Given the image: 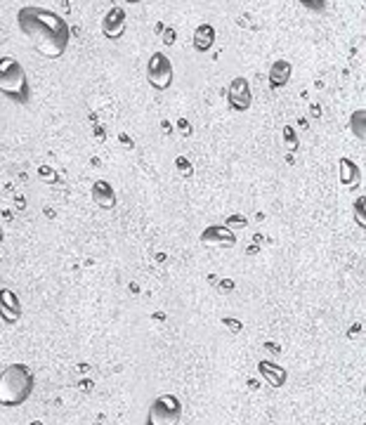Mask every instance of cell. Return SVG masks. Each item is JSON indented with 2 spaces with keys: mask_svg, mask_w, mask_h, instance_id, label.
<instances>
[{
  "mask_svg": "<svg viewBox=\"0 0 366 425\" xmlns=\"http://www.w3.org/2000/svg\"><path fill=\"white\" fill-rule=\"evenodd\" d=\"M17 26L33 50L48 60H60L67 53L71 41V28L67 19L55 10L38 5H26L17 12Z\"/></svg>",
  "mask_w": 366,
  "mask_h": 425,
  "instance_id": "6da1fadb",
  "label": "cell"
},
{
  "mask_svg": "<svg viewBox=\"0 0 366 425\" xmlns=\"http://www.w3.org/2000/svg\"><path fill=\"white\" fill-rule=\"evenodd\" d=\"M36 376L26 364H10L0 373V407H21L33 394Z\"/></svg>",
  "mask_w": 366,
  "mask_h": 425,
  "instance_id": "7a4b0ae2",
  "label": "cell"
},
{
  "mask_svg": "<svg viewBox=\"0 0 366 425\" xmlns=\"http://www.w3.org/2000/svg\"><path fill=\"white\" fill-rule=\"evenodd\" d=\"M0 92L17 104L31 102V85H28L26 69L14 57H0Z\"/></svg>",
  "mask_w": 366,
  "mask_h": 425,
  "instance_id": "3957f363",
  "label": "cell"
},
{
  "mask_svg": "<svg viewBox=\"0 0 366 425\" xmlns=\"http://www.w3.org/2000/svg\"><path fill=\"white\" fill-rule=\"evenodd\" d=\"M182 399L178 394H158L146 411V425H180Z\"/></svg>",
  "mask_w": 366,
  "mask_h": 425,
  "instance_id": "277c9868",
  "label": "cell"
},
{
  "mask_svg": "<svg viewBox=\"0 0 366 425\" xmlns=\"http://www.w3.org/2000/svg\"><path fill=\"white\" fill-rule=\"evenodd\" d=\"M146 80L154 90H168L173 85V64L163 53H154L146 62Z\"/></svg>",
  "mask_w": 366,
  "mask_h": 425,
  "instance_id": "5b68a950",
  "label": "cell"
},
{
  "mask_svg": "<svg viewBox=\"0 0 366 425\" xmlns=\"http://www.w3.org/2000/svg\"><path fill=\"white\" fill-rule=\"evenodd\" d=\"M227 99H230V107L239 114H244L251 109L253 92H251V85H248V80L244 76L232 78L230 90H227Z\"/></svg>",
  "mask_w": 366,
  "mask_h": 425,
  "instance_id": "8992f818",
  "label": "cell"
},
{
  "mask_svg": "<svg viewBox=\"0 0 366 425\" xmlns=\"http://www.w3.org/2000/svg\"><path fill=\"white\" fill-rule=\"evenodd\" d=\"M199 241L203 246H222V248H234L237 246V234L234 230L225 225H208L206 230L201 232Z\"/></svg>",
  "mask_w": 366,
  "mask_h": 425,
  "instance_id": "52a82bcc",
  "label": "cell"
},
{
  "mask_svg": "<svg viewBox=\"0 0 366 425\" xmlns=\"http://www.w3.org/2000/svg\"><path fill=\"white\" fill-rule=\"evenodd\" d=\"M126 26H128V14L119 5H114L112 10L104 14V19H102V33H104L109 41H119L123 31H126Z\"/></svg>",
  "mask_w": 366,
  "mask_h": 425,
  "instance_id": "ba28073f",
  "label": "cell"
},
{
  "mask_svg": "<svg viewBox=\"0 0 366 425\" xmlns=\"http://www.w3.org/2000/svg\"><path fill=\"white\" fill-rule=\"evenodd\" d=\"M19 317H21L19 296L10 289H0V319L5 324H17Z\"/></svg>",
  "mask_w": 366,
  "mask_h": 425,
  "instance_id": "9c48e42d",
  "label": "cell"
},
{
  "mask_svg": "<svg viewBox=\"0 0 366 425\" xmlns=\"http://www.w3.org/2000/svg\"><path fill=\"white\" fill-rule=\"evenodd\" d=\"M90 194H92V201H95V206H97V208H102V210H112V208H116V192H114L112 182L97 180V182L92 185Z\"/></svg>",
  "mask_w": 366,
  "mask_h": 425,
  "instance_id": "30bf717a",
  "label": "cell"
},
{
  "mask_svg": "<svg viewBox=\"0 0 366 425\" xmlns=\"http://www.w3.org/2000/svg\"><path fill=\"white\" fill-rule=\"evenodd\" d=\"M258 371H260V376L265 378L269 385H274V387H281L284 383H286V371H284L276 362H269V359H260V362H258Z\"/></svg>",
  "mask_w": 366,
  "mask_h": 425,
  "instance_id": "8fae6325",
  "label": "cell"
},
{
  "mask_svg": "<svg viewBox=\"0 0 366 425\" xmlns=\"http://www.w3.org/2000/svg\"><path fill=\"white\" fill-rule=\"evenodd\" d=\"M291 73H293L291 62L276 60L272 64V69H269V87H272V90H279V87H284L291 80Z\"/></svg>",
  "mask_w": 366,
  "mask_h": 425,
  "instance_id": "7c38bea8",
  "label": "cell"
},
{
  "mask_svg": "<svg viewBox=\"0 0 366 425\" xmlns=\"http://www.w3.org/2000/svg\"><path fill=\"white\" fill-rule=\"evenodd\" d=\"M215 36H217L215 28L210 24H201L199 28H196L194 36H192V45H194L196 53H208V50L215 45Z\"/></svg>",
  "mask_w": 366,
  "mask_h": 425,
  "instance_id": "4fadbf2b",
  "label": "cell"
},
{
  "mask_svg": "<svg viewBox=\"0 0 366 425\" xmlns=\"http://www.w3.org/2000/svg\"><path fill=\"white\" fill-rule=\"evenodd\" d=\"M338 166H340V182L343 185L355 187L357 182H360V166H357L352 158H340Z\"/></svg>",
  "mask_w": 366,
  "mask_h": 425,
  "instance_id": "5bb4252c",
  "label": "cell"
},
{
  "mask_svg": "<svg viewBox=\"0 0 366 425\" xmlns=\"http://www.w3.org/2000/svg\"><path fill=\"white\" fill-rule=\"evenodd\" d=\"M175 171H178V175H182V178H192L194 166H192V161H189L187 156H178V158H175Z\"/></svg>",
  "mask_w": 366,
  "mask_h": 425,
  "instance_id": "9a60e30c",
  "label": "cell"
},
{
  "mask_svg": "<svg viewBox=\"0 0 366 425\" xmlns=\"http://www.w3.org/2000/svg\"><path fill=\"white\" fill-rule=\"evenodd\" d=\"M364 119H366V114L362 112H357L355 116H352V121H350V128L355 130V135L360 137V140H364V130H366V126H364Z\"/></svg>",
  "mask_w": 366,
  "mask_h": 425,
  "instance_id": "2e32d148",
  "label": "cell"
},
{
  "mask_svg": "<svg viewBox=\"0 0 366 425\" xmlns=\"http://www.w3.org/2000/svg\"><path fill=\"white\" fill-rule=\"evenodd\" d=\"M284 146H286L289 151L298 149V135H296V128L293 126H284Z\"/></svg>",
  "mask_w": 366,
  "mask_h": 425,
  "instance_id": "e0dca14e",
  "label": "cell"
},
{
  "mask_svg": "<svg viewBox=\"0 0 366 425\" xmlns=\"http://www.w3.org/2000/svg\"><path fill=\"white\" fill-rule=\"evenodd\" d=\"M364 203H366V199L364 196H360V199L355 201V206H352V210H355V222L362 227H366V215H364Z\"/></svg>",
  "mask_w": 366,
  "mask_h": 425,
  "instance_id": "ac0fdd59",
  "label": "cell"
},
{
  "mask_svg": "<svg viewBox=\"0 0 366 425\" xmlns=\"http://www.w3.org/2000/svg\"><path fill=\"white\" fill-rule=\"evenodd\" d=\"M225 227H230V230H244V227H248V220L244 215H230L225 220Z\"/></svg>",
  "mask_w": 366,
  "mask_h": 425,
  "instance_id": "d6986e66",
  "label": "cell"
},
{
  "mask_svg": "<svg viewBox=\"0 0 366 425\" xmlns=\"http://www.w3.org/2000/svg\"><path fill=\"white\" fill-rule=\"evenodd\" d=\"M300 5H305L307 10H314V12H321L324 10V3L326 0H298Z\"/></svg>",
  "mask_w": 366,
  "mask_h": 425,
  "instance_id": "ffe728a7",
  "label": "cell"
},
{
  "mask_svg": "<svg viewBox=\"0 0 366 425\" xmlns=\"http://www.w3.org/2000/svg\"><path fill=\"white\" fill-rule=\"evenodd\" d=\"M41 178L43 180H57V175H55V171H53V168H50V166H41Z\"/></svg>",
  "mask_w": 366,
  "mask_h": 425,
  "instance_id": "44dd1931",
  "label": "cell"
},
{
  "mask_svg": "<svg viewBox=\"0 0 366 425\" xmlns=\"http://www.w3.org/2000/svg\"><path fill=\"white\" fill-rule=\"evenodd\" d=\"M178 128H180V133L185 135V137L192 135V126H189V121H187V119H180V121H178Z\"/></svg>",
  "mask_w": 366,
  "mask_h": 425,
  "instance_id": "7402d4cb",
  "label": "cell"
},
{
  "mask_svg": "<svg viewBox=\"0 0 366 425\" xmlns=\"http://www.w3.org/2000/svg\"><path fill=\"white\" fill-rule=\"evenodd\" d=\"M217 289H220V291H225V293H227V291H232V289H234V281H232V279H222V284H220Z\"/></svg>",
  "mask_w": 366,
  "mask_h": 425,
  "instance_id": "603a6c76",
  "label": "cell"
},
{
  "mask_svg": "<svg viewBox=\"0 0 366 425\" xmlns=\"http://www.w3.org/2000/svg\"><path fill=\"white\" fill-rule=\"evenodd\" d=\"M222 324H227V326H230L232 331H241V328H244V326H241V324H237V321H232V319H222Z\"/></svg>",
  "mask_w": 366,
  "mask_h": 425,
  "instance_id": "cb8c5ba5",
  "label": "cell"
},
{
  "mask_svg": "<svg viewBox=\"0 0 366 425\" xmlns=\"http://www.w3.org/2000/svg\"><path fill=\"white\" fill-rule=\"evenodd\" d=\"M28 425H43L41 421H33V423H28Z\"/></svg>",
  "mask_w": 366,
  "mask_h": 425,
  "instance_id": "d4e9b609",
  "label": "cell"
},
{
  "mask_svg": "<svg viewBox=\"0 0 366 425\" xmlns=\"http://www.w3.org/2000/svg\"><path fill=\"white\" fill-rule=\"evenodd\" d=\"M128 3H140V0H128Z\"/></svg>",
  "mask_w": 366,
  "mask_h": 425,
  "instance_id": "484cf974",
  "label": "cell"
},
{
  "mask_svg": "<svg viewBox=\"0 0 366 425\" xmlns=\"http://www.w3.org/2000/svg\"><path fill=\"white\" fill-rule=\"evenodd\" d=\"M95 425H104V423H95Z\"/></svg>",
  "mask_w": 366,
  "mask_h": 425,
  "instance_id": "4316f807",
  "label": "cell"
},
{
  "mask_svg": "<svg viewBox=\"0 0 366 425\" xmlns=\"http://www.w3.org/2000/svg\"><path fill=\"white\" fill-rule=\"evenodd\" d=\"M0 239H3V232H0Z\"/></svg>",
  "mask_w": 366,
  "mask_h": 425,
  "instance_id": "83f0119b",
  "label": "cell"
}]
</instances>
